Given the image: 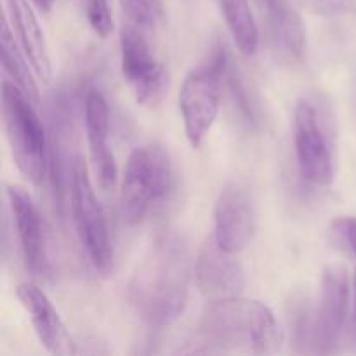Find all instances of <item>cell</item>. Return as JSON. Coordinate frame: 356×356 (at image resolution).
<instances>
[{"instance_id":"2e32d148","label":"cell","mask_w":356,"mask_h":356,"mask_svg":"<svg viewBox=\"0 0 356 356\" xmlns=\"http://www.w3.org/2000/svg\"><path fill=\"white\" fill-rule=\"evenodd\" d=\"M13 30L24 56L33 68L35 76L42 83H49L52 79V63L49 56L47 40L44 30L37 19V14L31 9L28 0H6Z\"/></svg>"},{"instance_id":"9c48e42d","label":"cell","mask_w":356,"mask_h":356,"mask_svg":"<svg viewBox=\"0 0 356 356\" xmlns=\"http://www.w3.org/2000/svg\"><path fill=\"white\" fill-rule=\"evenodd\" d=\"M256 207L249 186L232 181L221 188L214 207V240L229 254H238L252 240Z\"/></svg>"},{"instance_id":"7c38bea8","label":"cell","mask_w":356,"mask_h":356,"mask_svg":"<svg viewBox=\"0 0 356 356\" xmlns=\"http://www.w3.org/2000/svg\"><path fill=\"white\" fill-rule=\"evenodd\" d=\"M83 117L97 186L103 191H110L117 184V162L110 148V108L103 94L89 90L83 103Z\"/></svg>"},{"instance_id":"ba28073f","label":"cell","mask_w":356,"mask_h":356,"mask_svg":"<svg viewBox=\"0 0 356 356\" xmlns=\"http://www.w3.org/2000/svg\"><path fill=\"white\" fill-rule=\"evenodd\" d=\"M152 30L124 21L120 30V68L136 101L155 106L169 89V73L156 59L148 33Z\"/></svg>"},{"instance_id":"cb8c5ba5","label":"cell","mask_w":356,"mask_h":356,"mask_svg":"<svg viewBox=\"0 0 356 356\" xmlns=\"http://www.w3.org/2000/svg\"><path fill=\"white\" fill-rule=\"evenodd\" d=\"M33 3L38 9L44 10V13H49L52 9V6H54V0H33Z\"/></svg>"},{"instance_id":"d4e9b609","label":"cell","mask_w":356,"mask_h":356,"mask_svg":"<svg viewBox=\"0 0 356 356\" xmlns=\"http://www.w3.org/2000/svg\"><path fill=\"white\" fill-rule=\"evenodd\" d=\"M353 289H355V306H356V270L353 273Z\"/></svg>"},{"instance_id":"8fae6325","label":"cell","mask_w":356,"mask_h":356,"mask_svg":"<svg viewBox=\"0 0 356 356\" xmlns=\"http://www.w3.org/2000/svg\"><path fill=\"white\" fill-rule=\"evenodd\" d=\"M233 254L226 252L214 238L209 240L195 261V282L207 301L216 302L222 299L238 298L245 287L243 268Z\"/></svg>"},{"instance_id":"4fadbf2b","label":"cell","mask_w":356,"mask_h":356,"mask_svg":"<svg viewBox=\"0 0 356 356\" xmlns=\"http://www.w3.org/2000/svg\"><path fill=\"white\" fill-rule=\"evenodd\" d=\"M7 200H9V209L13 214L14 226H16L26 270L35 277L45 275L47 257H45L44 228H42L40 216H38L30 193L17 184H9Z\"/></svg>"},{"instance_id":"277c9868","label":"cell","mask_w":356,"mask_h":356,"mask_svg":"<svg viewBox=\"0 0 356 356\" xmlns=\"http://www.w3.org/2000/svg\"><path fill=\"white\" fill-rule=\"evenodd\" d=\"M2 120L10 155L19 172L42 184L49 169V141L35 104L14 82H2Z\"/></svg>"},{"instance_id":"8992f818","label":"cell","mask_w":356,"mask_h":356,"mask_svg":"<svg viewBox=\"0 0 356 356\" xmlns=\"http://www.w3.org/2000/svg\"><path fill=\"white\" fill-rule=\"evenodd\" d=\"M229 56L219 44L209 56L207 63L198 66L184 79L179 90V110L186 138L193 148H200L211 132L219 113L222 75Z\"/></svg>"},{"instance_id":"9a60e30c","label":"cell","mask_w":356,"mask_h":356,"mask_svg":"<svg viewBox=\"0 0 356 356\" xmlns=\"http://www.w3.org/2000/svg\"><path fill=\"white\" fill-rule=\"evenodd\" d=\"M16 296L28 313L42 346L51 355H65L68 351L70 336L58 309L49 301L45 292L35 284H19Z\"/></svg>"},{"instance_id":"e0dca14e","label":"cell","mask_w":356,"mask_h":356,"mask_svg":"<svg viewBox=\"0 0 356 356\" xmlns=\"http://www.w3.org/2000/svg\"><path fill=\"white\" fill-rule=\"evenodd\" d=\"M0 49H2V68L3 73L7 75V80L16 83L21 90L28 96V99L37 106L40 97H38V87L33 79V68L30 61L24 56L23 49H21L19 42L10 33L9 23L3 21L2 23V33H0Z\"/></svg>"},{"instance_id":"5bb4252c","label":"cell","mask_w":356,"mask_h":356,"mask_svg":"<svg viewBox=\"0 0 356 356\" xmlns=\"http://www.w3.org/2000/svg\"><path fill=\"white\" fill-rule=\"evenodd\" d=\"M266 23L270 40L282 58L302 59L306 51V30L296 0H256Z\"/></svg>"},{"instance_id":"44dd1931","label":"cell","mask_w":356,"mask_h":356,"mask_svg":"<svg viewBox=\"0 0 356 356\" xmlns=\"http://www.w3.org/2000/svg\"><path fill=\"white\" fill-rule=\"evenodd\" d=\"M76 2L86 10V17L94 33L101 38L110 37V33L113 31V17H111V10L106 0H76Z\"/></svg>"},{"instance_id":"ac0fdd59","label":"cell","mask_w":356,"mask_h":356,"mask_svg":"<svg viewBox=\"0 0 356 356\" xmlns=\"http://www.w3.org/2000/svg\"><path fill=\"white\" fill-rule=\"evenodd\" d=\"M225 23L243 56H254L259 47V28L249 0H218Z\"/></svg>"},{"instance_id":"7a4b0ae2","label":"cell","mask_w":356,"mask_h":356,"mask_svg":"<svg viewBox=\"0 0 356 356\" xmlns=\"http://www.w3.org/2000/svg\"><path fill=\"white\" fill-rule=\"evenodd\" d=\"M200 336L216 350L271 353L282 343L273 312L257 299L238 298L211 302L200 322Z\"/></svg>"},{"instance_id":"52a82bcc","label":"cell","mask_w":356,"mask_h":356,"mask_svg":"<svg viewBox=\"0 0 356 356\" xmlns=\"http://www.w3.org/2000/svg\"><path fill=\"white\" fill-rule=\"evenodd\" d=\"M294 146L299 172L315 186H329L336 177L332 136L318 104L302 97L294 108Z\"/></svg>"},{"instance_id":"6da1fadb","label":"cell","mask_w":356,"mask_h":356,"mask_svg":"<svg viewBox=\"0 0 356 356\" xmlns=\"http://www.w3.org/2000/svg\"><path fill=\"white\" fill-rule=\"evenodd\" d=\"M191 261L181 236L163 235L149 249L129 284V301L141 320L162 329L183 315L188 302Z\"/></svg>"},{"instance_id":"7402d4cb","label":"cell","mask_w":356,"mask_h":356,"mask_svg":"<svg viewBox=\"0 0 356 356\" xmlns=\"http://www.w3.org/2000/svg\"><path fill=\"white\" fill-rule=\"evenodd\" d=\"M299 6L316 16H339L353 7V0H298Z\"/></svg>"},{"instance_id":"ffe728a7","label":"cell","mask_w":356,"mask_h":356,"mask_svg":"<svg viewBox=\"0 0 356 356\" xmlns=\"http://www.w3.org/2000/svg\"><path fill=\"white\" fill-rule=\"evenodd\" d=\"M292 337H294V343L298 346H301L302 350H309V348H315L316 350V320L315 315L309 312L308 305L306 302H298L292 309Z\"/></svg>"},{"instance_id":"d6986e66","label":"cell","mask_w":356,"mask_h":356,"mask_svg":"<svg viewBox=\"0 0 356 356\" xmlns=\"http://www.w3.org/2000/svg\"><path fill=\"white\" fill-rule=\"evenodd\" d=\"M222 82L228 86L233 103L236 104L240 115L245 118V122H249V124L252 125L257 124V108L252 99V94L249 92V87H247V82L243 80V75L240 73V70L236 68L235 63H233L232 59H229L228 65H226Z\"/></svg>"},{"instance_id":"603a6c76","label":"cell","mask_w":356,"mask_h":356,"mask_svg":"<svg viewBox=\"0 0 356 356\" xmlns=\"http://www.w3.org/2000/svg\"><path fill=\"white\" fill-rule=\"evenodd\" d=\"M334 226H336L337 233L343 235V238L346 240L348 247H350L351 252L356 257V218L339 219V221L334 222Z\"/></svg>"},{"instance_id":"30bf717a","label":"cell","mask_w":356,"mask_h":356,"mask_svg":"<svg viewBox=\"0 0 356 356\" xmlns=\"http://www.w3.org/2000/svg\"><path fill=\"white\" fill-rule=\"evenodd\" d=\"M350 312V277L346 266L327 264L322 275L320 306L315 313L316 350L332 351L341 343Z\"/></svg>"},{"instance_id":"3957f363","label":"cell","mask_w":356,"mask_h":356,"mask_svg":"<svg viewBox=\"0 0 356 356\" xmlns=\"http://www.w3.org/2000/svg\"><path fill=\"white\" fill-rule=\"evenodd\" d=\"M174 169L169 153L159 145L132 149L125 163L120 190V212L129 226H136L170 197Z\"/></svg>"},{"instance_id":"5b68a950","label":"cell","mask_w":356,"mask_h":356,"mask_svg":"<svg viewBox=\"0 0 356 356\" xmlns=\"http://www.w3.org/2000/svg\"><path fill=\"white\" fill-rule=\"evenodd\" d=\"M68 195L70 211L80 243L86 249L94 270L101 275H108L113 270V247L108 232L106 216L94 193L86 160L80 155L73 159Z\"/></svg>"}]
</instances>
